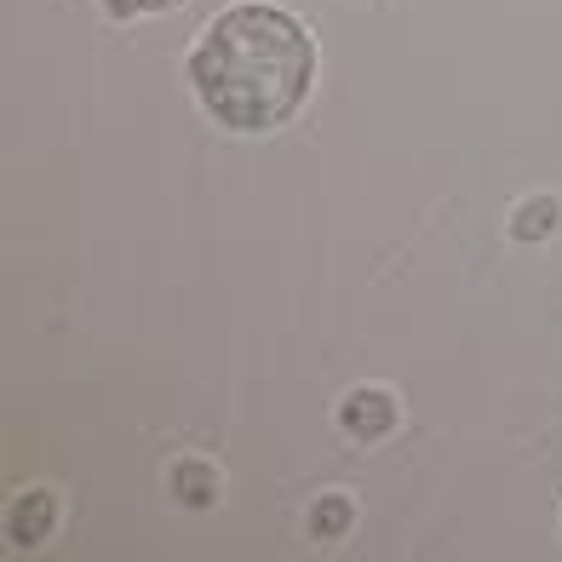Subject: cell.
Returning <instances> with one entry per match:
<instances>
[{"mask_svg": "<svg viewBox=\"0 0 562 562\" xmlns=\"http://www.w3.org/2000/svg\"><path fill=\"white\" fill-rule=\"evenodd\" d=\"M322 75L311 23L276 0H229L195 30L184 81L195 110L229 138H270L304 115Z\"/></svg>", "mask_w": 562, "mask_h": 562, "instance_id": "1", "label": "cell"}, {"mask_svg": "<svg viewBox=\"0 0 562 562\" xmlns=\"http://www.w3.org/2000/svg\"><path fill=\"white\" fill-rule=\"evenodd\" d=\"M557 224H562V201L557 195H528L517 213H510V236L517 241H546L557 236Z\"/></svg>", "mask_w": 562, "mask_h": 562, "instance_id": "4", "label": "cell"}, {"mask_svg": "<svg viewBox=\"0 0 562 562\" xmlns=\"http://www.w3.org/2000/svg\"><path fill=\"white\" fill-rule=\"evenodd\" d=\"M172 494L184 499V505H213L218 499V471L213 465H201V459H184V465H172Z\"/></svg>", "mask_w": 562, "mask_h": 562, "instance_id": "5", "label": "cell"}, {"mask_svg": "<svg viewBox=\"0 0 562 562\" xmlns=\"http://www.w3.org/2000/svg\"><path fill=\"white\" fill-rule=\"evenodd\" d=\"M396 425H402V407H396L391 391H379V385H356L339 402V430L356 437V442H385Z\"/></svg>", "mask_w": 562, "mask_h": 562, "instance_id": "2", "label": "cell"}, {"mask_svg": "<svg viewBox=\"0 0 562 562\" xmlns=\"http://www.w3.org/2000/svg\"><path fill=\"white\" fill-rule=\"evenodd\" d=\"M350 522H356V505H350L345 494H327V499L311 510V533H316V540H339Z\"/></svg>", "mask_w": 562, "mask_h": 562, "instance_id": "7", "label": "cell"}, {"mask_svg": "<svg viewBox=\"0 0 562 562\" xmlns=\"http://www.w3.org/2000/svg\"><path fill=\"white\" fill-rule=\"evenodd\" d=\"M178 7H184V0H98V12L110 23H149V18H167Z\"/></svg>", "mask_w": 562, "mask_h": 562, "instance_id": "6", "label": "cell"}, {"mask_svg": "<svg viewBox=\"0 0 562 562\" xmlns=\"http://www.w3.org/2000/svg\"><path fill=\"white\" fill-rule=\"evenodd\" d=\"M53 528H58V499L46 488H30V494L12 499V510H7V540L12 546H46Z\"/></svg>", "mask_w": 562, "mask_h": 562, "instance_id": "3", "label": "cell"}]
</instances>
